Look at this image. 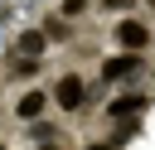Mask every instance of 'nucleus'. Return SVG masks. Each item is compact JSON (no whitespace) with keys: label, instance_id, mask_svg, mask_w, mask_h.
<instances>
[{"label":"nucleus","instance_id":"obj_3","mask_svg":"<svg viewBox=\"0 0 155 150\" xmlns=\"http://www.w3.org/2000/svg\"><path fill=\"white\" fill-rule=\"evenodd\" d=\"M140 68H145V58H140V53L107 58V63H102V82H121V77H131V73H140Z\"/></svg>","mask_w":155,"mask_h":150},{"label":"nucleus","instance_id":"obj_1","mask_svg":"<svg viewBox=\"0 0 155 150\" xmlns=\"http://www.w3.org/2000/svg\"><path fill=\"white\" fill-rule=\"evenodd\" d=\"M150 39H155V34H150L145 19H121V24H116V44H121L126 53H145Z\"/></svg>","mask_w":155,"mask_h":150},{"label":"nucleus","instance_id":"obj_13","mask_svg":"<svg viewBox=\"0 0 155 150\" xmlns=\"http://www.w3.org/2000/svg\"><path fill=\"white\" fill-rule=\"evenodd\" d=\"M44 150H58V145H53V140H48V145H44Z\"/></svg>","mask_w":155,"mask_h":150},{"label":"nucleus","instance_id":"obj_4","mask_svg":"<svg viewBox=\"0 0 155 150\" xmlns=\"http://www.w3.org/2000/svg\"><path fill=\"white\" fill-rule=\"evenodd\" d=\"M44 111H48V92H44V87H29V92L15 102V116H19V121H29V126H34Z\"/></svg>","mask_w":155,"mask_h":150},{"label":"nucleus","instance_id":"obj_7","mask_svg":"<svg viewBox=\"0 0 155 150\" xmlns=\"http://www.w3.org/2000/svg\"><path fill=\"white\" fill-rule=\"evenodd\" d=\"M136 106H145V97H121V102H111L107 116H126V111H136Z\"/></svg>","mask_w":155,"mask_h":150},{"label":"nucleus","instance_id":"obj_14","mask_svg":"<svg viewBox=\"0 0 155 150\" xmlns=\"http://www.w3.org/2000/svg\"><path fill=\"white\" fill-rule=\"evenodd\" d=\"M0 150H5V140H0Z\"/></svg>","mask_w":155,"mask_h":150},{"label":"nucleus","instance_id":"obj_9","mask_svg":"<svg viewBox=\"0 0 155 150\" xmlns=\"http://www.w3.org/2000/svg\"><path fill=\"white\" fill-rule=\"evenodd\" d=\"M34 140H44V145H48V140H58V126H48V121H34Z\"/></svg>","mask_w":155,"mask_h":150},{"label":"nucleus","instance_id":"obj_8","mask_svg":"<svg viewBox=\"0 0 155 150\" xmlns=\"http://www.w3.org/2000/svg\"><path fill=\"white\" fill-rule=\"evenodd\" d=\"M63 34H68V19H63V15H58V19H48V24H44V39H63Z\"/></svg>","mask_w":155,"mask_h":150},{"label":"nucleus","instance_id":"obj_11","mask_svg":"<svg viewBox=\"0 0 155 150\" xmlns=\"http://www.w3.org/2000/svg\"><path fill=\"white\" fill-rule=\"evenodd\" d=\"M97 5H102V10H111V15H126L136 0H97Z\"/></svg>","mask_w":155,"mask_h":150},{"label":"nucleus","instance_id":"obj_5","mask_svg":"<svg viewBox=\"0 0 155 150\" xmlns=\"http://www.w3.org/2000/svg\"><path fill=\"white\" fill-rule=\"evenodd\" d=\"M44 48H48V39H44V29H29V34H19V39H15V48H10V58H44Z\"/></svg>","mask_w":155,"mask_h":150},{"label":"nucleus","instance_id":"obj_10","mask_svg":"<svg viewBox=\"0 0 155 150\" xmlns=\"http://www.w3.org/2000/svg\"><path fill=\"white\" fill-rule=\"evenodd\" d=\"M92 0H63V19H73V15H82Z\"/></svg>","mask_w":155,"mask_h":150},{"label":"nucleus","instance_id":"obj_2","mask_svg":"<svg viewBox=\"0 0 155 150\" xmlns=\"http://www.w3.org/2000/svg\"><path fill=\"white\" fill-rule=\"evenodd\" d=\"M53 102H58L63 111H78V106L87 102V87L78 82V73H68V77H58V82H53Z\"/></svg>","mask_w":155,"mask_h":150},{"label":"nucleus","instance_id":"obj_12","mask_svg":"<svg viewBox=\"0 0 155 150\" xmlns=\"http://www.w3.org/2000/svg\"><path fill=\"white\" fill-rule=\"evenodd\" d=\"M87 150H107V145H87Z\"/></svg>","mask_w":155,"mask_h":150},{"label":"nucleus","instance_id":"obj_6","mask_svg":"<svg viewBox=\"0 0 155 150\" xmlns=\"http://www.w3.org/2000/svg\"><path fill=\"white\" fill-rule=\"evenodd\" d=\"M39 68H44V58H10V73H15L19 82H29Z\"/></svg>","mask_w":155,"mask_h":150}]
</instances>
